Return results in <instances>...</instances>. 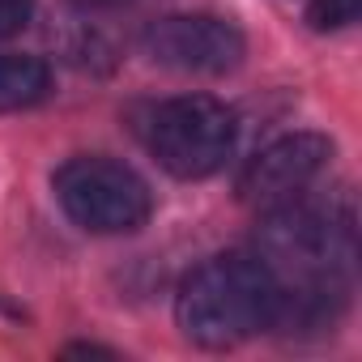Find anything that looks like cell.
Wrapping results in <instances>:
<instances>
[{"mask_svg":"<svg viewBox=\"0 0 362 362\" xmlns=\"http://www.w3.org/2000/svg\"><path fill=\"white\" fill-rule=\"evenodd\" d=\"M73 5H81V9H111V5H119V0H73Z\"/></svg>","mask_w":362,"mask_h":362,"instance_id":"obj_10","label":"cell"},{"mask_svg":"<svg viewBox=\"0 0 362 362\" xmlns=\"http://www.w3.org/2000/svg\"><path fill=\"white\" fill-rule=\"evenodd\" d=\"M235 111L209 94H179L149 111L145 145L175 179H205L235 153Z\"/></svg>","mask_w":362,"mask_h":362,"instance_id":"obj_3","label":"cell"},{"mask_svg":"<svg viewBox=\"0 0 362 362\" xmlns=\"http://www.w3.org/2000/svg\"><path fill=\"white\" fill-rule=\"evenodd\" d=\"M277 286L256 252H226L188 273L175 315L197 345L230 349L264 328H273Z\"/></svg>","mask_w":362,"mask_h":362,"instance_id":"obj_2","label":"cell"},{"mask_svg":"<svg viewBox=\"0 0 362 362\" xmlns=\"http://www.w3.org/2000/svg\"><path fill=\"white\" fill-rule=\"evenodd\" d=\"M354 256L358 243L349 214L307 201L269 209L256 230V260L269 269L277 286L273 328L281 332L328 328L349 294Z\"/></svg>","mask_w":362,"mask_h":362,"instance_id":"obj_1","label":"cell"},{"mask_svg":"<svg viewBox=\"0 0 362 362\" xmlns=\"http://www.w3.org/2000/svg\"><path fill=\"white\" fill-rule=\"evenodd\" d=\"M52 90V69L39 56L0 52V111H26Z\"/></svg>","mask_w":362,"mask_h":362,"instance_id":"obj_7","label":"cell"},{"mask_svg":"<svg viewBox=\"0 0 362 362\" xmlns=\"http://www.w3.org/2000/svg\"><path fill=\"white\" fill-rule=\"evenodd\" d=\"M358 9H362V0H311L307 22L315 30H341V26L358 22Z\"/></svg>","mask_w":362,"mask_h":362,"instance_id":"obj_8","label":"cell"},{"mask_svg":"<svg viewBox=\"0 0 362 362\" xmlns=\"http://www.w3.org/2000/svg\"><path fill=\"white\" fill-rule=\"evenodd\" d=\"M35 13V0H0V39L18 35Z\"/></svg>","mask_w":362,"mask_h":362,"instance_id":"obj_9","label":"cell"},{"mask_svg":"<svg viewBox=\"0 0 362 362\" xmlns=\"http://www.w3.org/2000/svg\"><path fill=\"white\" fill-rule=\"evenodd\" d=\"M56 201L81 230H94V235L136 230L153 209L145 179L115 158L64 162L56 170Z\"/></svg>","mask_w":362,"mask_h":362,"instance_id":"obj_4","label":"cell"},{"mask_svg":"<svg viewBox=\"0 0 362 362\" xmlns=\"http://www.w3.org/2000/svg\"><path fill=\"white\" fill-rule=\"evenodd\" d=\"M328 158H332V145L320 132L281 136L247 162V170L239 179V197H243V205H252L260 214L290 205V201H303L307 188L328 170Z\"/></svg>","mask_w":362,"mask_h":362,"instance_id":"obj_6","label":"cell"},{"mask_svg":"<svg viewBox=\"0 0 362 362\" xmlns=\"http://www.w3.org/2000/svg\"><path fill=\"white\" fill-rule=\"evenodd\" d=\"M243 47L247 43L239 26H230L226 18H209V13H170L145 30L149 60L175 73H201V77L230 73L243 60Z\"/></svg>","mask_w":362,"mask_h":362,"instance_id":"obj_5","label":"cell"}]
</instances>
